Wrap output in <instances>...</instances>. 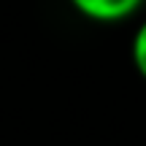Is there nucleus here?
I'll list each match as a JSON object with an SVG mask.
<instances>
[{"label": "nucleus", "mask_w": 146, "mask_h": 146, "mask_svg": "<svg viewBox=\"0 0 146 146\" xmlns=\"http://www.w3.org/2000/svg\"><path fill=\"white\" fill-rule=\"evenodd\" d=\"M73 8L92 22H122L141 8L143 0H70Z\"/></svg>", "instance_id": "obj_1"}, {"label": "nucleus", "mask_w": 146, "mask_h": 146, "mask_svg": "<svg viewBox=\"0 0 146 146\" xmlns=\"http://www.w3.org/2000/svg\"><path fill=\"white\" fill-rule=\"evenodd\" d=\"M133 65L146 78V22L135 30V35H133Z\"/></svg>", "instance_id": "obj_2"}]
</instances>
